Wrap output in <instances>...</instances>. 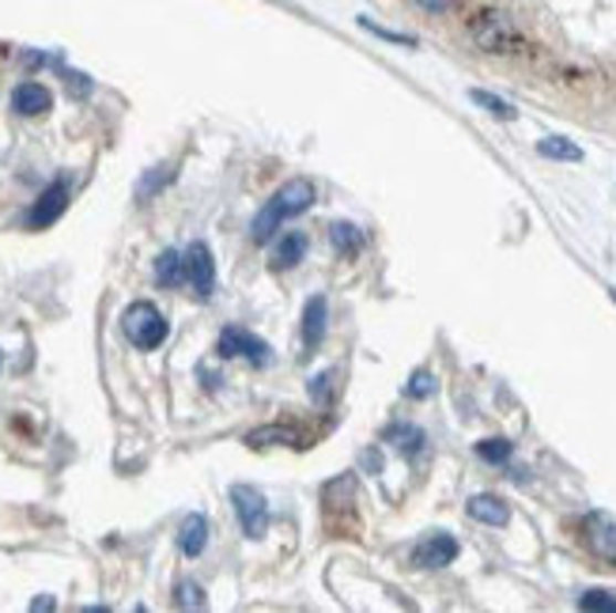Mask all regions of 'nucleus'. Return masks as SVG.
Returning a JSON list of instances; mask_svg holds the SVG:
<instances>
[{
    "mask_svg": "<svg viewBox=\"0 0 616 613\" xmlns=\"http://www.w3.org/2000/svg\"><path fill=\"white\" fill-rule=\"evenodd\" d=\"M537 152L545 159H560V164H578V159H583V148H578L575 141H567V137H541Z\"/></svg>",
    "mask_w": 616,
    "mask_h": 613,
    "instance_id": "nucleus-17",
    "label": "nucleus"
},
{
    "mask_svg": "<svg viewBox=\"0 0 616 613\" xmlns=\"http://www.w3.org/2000/svg\"><path fill=\"white\" fill-rule=\"evenodd\" d=\"M69 209V178L61 175L58 183H50L46 189L39 194V201L27 209V228H50V224H58L61 216Z\"/></svg>",
    "mask_w": 616,
    "mask_h": 613,
    "instance_id": "nucleus-7",
    "label": "nucleus"
},
{
    "mask_svg": "<svg viewBox=\"0 0 616 613\" xmlns=\"http://www.w3.org/2000/svg\"><path fill=\"white\" fill-rule=\"evenodd\" d=\"M53 106V95L46 84H34V80H23L20 87L12 92V111L23 114V118H39Z\"/></svg>",
    "mask_w": 616,
    "mask_h": 613,
    "instance_id": "nucleus-11",
    "label": "nucleus"
},
{
    "mask_svg": "<svg viewBox=\"0 0 616 613\" xmlns=\"http://www.w3.org/2000/svg\"><path fill=\"white\" fill-rule=\"evenodd\" d=\"M466 511H469V519L484 522V527H507V522H511V508H507V500H500V496H492V492L469 496Z\"/></svg>",
    "mask_w": 616,
    "mask_h": 613,
    "instance_id": "nucleus-12",
    "label": "nucleus"
},
{
    "mask_svg": "<svg viewBox=\"0 0 616 613\" xmlns=\"http://www.w3.org/2000/svg\"><path fill=\"white\" fill-rule=\"evenodd\" d=\"M247 444L250 447H273V444H288V447H292L295 444V432L292 428H280V425H269V428L250 432Z\"/></svg>",
    "mask_w": 616,
    "mask_h": 613,
    "instance_id": "nucleus-21",
    "label": "nucleus"
},
{
    "mask_svg": "<svg viewBox=\"0 0 616 613\" xmlns=\"http://www.w3.org/2000/svg\"><path fill=\"white\" fill-rule=\"evenodd\" d=\"M170 175H175L170 167H156V170H152V175L140 183V197H144V201H148V197L156 194V189H159L163 183H170Z\"/></svg>",
    "mask_w": 616,
    "mask_h": 613,
    "instance_id": "nucleus-26",
    "label": "nucleus"
},
{
    "mask_svg": "<svg viewBox=\"0 0 616 613\" xmlns=\"http://www.w3.org/2000/svg\"><path fill=\"white\" fill-rule=\"evenodd\" d=\"M231 508L234 516H239V527L247 538H265L269 530V500L261 489H253V485H231Z\"/></svg>",
    "mask_w": 616,
    "mask_h": 613,
    "instance_id": "nucleus-4",
    "label": "nucleus"
},
{
    "mask_svg": "<svg viewBox=\"0 0 616 613\" xmlns=\"http://www.w3.org/2000/svg\"><path fill=\"white\" fill-rule=\"evenodd\" d=\"M216 353L223 360H250L253 367H269L273 364V349L258 337V333L242 330V326H228L216 341Z\"/></svg>",
    "mask_w": 616,
    "mask_h": 613,
    "instance_id": "nucleus-5",
    "label": "nucleus"
},
{
    "mask_svg": "<svg viewBox=\"0 0 616 613\" xmlns=\"http://www.w3.org/2000/svg\"><path fill=\"white\" fill-rule=\"evenodd\" d=\"M306 247H311L306 231H284V239H280L276 247H273V269L299 266V261L306 258Z\"/></svg>",
    "mask_w": 616,
    "mask_h": 613,
    "instance_id": "nucleus-14",
    "label": "nucleus"
},
{
    "mask_svg": "<svg viewBox=\"0 0 616 613\" xmlns=\"http://www.w3.org/2000/svg\"><path fill=\"white\" fill-rule=\"evenodd\" d=\"M175 602H178L182 610H205V591L197 588L194 580H182V583L175 588Z\"/></svg>",
    "mask_w": 616,
    "mask_h": 613,
    "instance_id": "nucleus-24",
    "label": "nucleus"
},
{
    "mask_svg": "<svg viewBox=\"0 0 616 613\" xmlns=\"http://www.w3.org/2000/svg\"><path fill=\"white\" fill-rule=\"evenodd\" d=\"M325 322H330V303H325V295H311V300L303 303V349H306V356L322 345Z\"/></svg>",
    "mask_w": 616,
    "mask_h": 613,
    "instance_id": "nucleus-10",
    "label": "nucleus"
},
{
    "mask_svg": "<svg viewBox=\"0 0 616 613\" xmlns=\"http://www.w3.org/2000/svg\"><path fill=\"white\" fill-rule=\"evenodd\" d=\"M186 284H194V292L208 300L216 288V261H212V250H208V242H189L186 247Z\"/></svg>",
    "mask_w": 616,
    "mask_h": 613,
    "instance_id": "nucleus-9",
    "label": "nucleus"
},
{
    "mask_svg": "<svg viewBox=\"0 0 616 613\" xmlns=\"http://www.w3.org/2000/svg\"><path fill=\"white\" fill-rule=\"evenodd\" d=\"M413 8H420V12L428 15H450L458 8V0H409Z\"/></svg>",
    "mask_w": 616,
    "mask_h": 613,
    "instance_id": "nucleus-27",
    "label": "nucleus"
},
{
    "mask_svg": "<svg viewBox=\"0 0 616 613\" xmlns=\"http://www.w3.org/2000/svg\"><path fill=\"white\" fill-rule=\"evenodd\" d=\"M477 455L484 458V463H492V466H503V463H511V455H514V444L511 439H480L477 444Z\"/></svg>",
    "mask_w": 616,
    "mask_h": 613,
    "instance_id": "nucleus-20",
    "label": "nucleus"
},
{
    "mask_svg": "<svg viewBox=\"0 0 616 613\" xmlns=\"http://www.w3.org/2000/svg\"><path fill=\"white\" fill-rule=\"evenodd\" d=\"M330 242H333V250H337L341 258H352V254H359V250H364V231H359L356 224H348V220H337L330 228Z\"/></svg>",
    "mask_w": 616,
    "mask_h": 613,
    "instance_id": "nucleus-15",
    "label": "nucleus"
},
{
    "mask_svg": "<svg viewBox=\"0 0 616 613\" xmlns=\"http://www.w3.org/2000/svg\"><path fill=\"white\" fill-rule=\"evenodd\" d=\"M469 39H473L477 50L492 53V58H507V53H519L525 46L519 23L503 8H477L469 15Z\"/></svg>",
    "mask_w": 616,
    "mask_h": 613,
    "instance_id": "nucleus-2",
    "label": "nucleus"
},
{
    "mask_svg": "<svg viewBox=\"0 0 616 613\" xmlns=\"http://www.w3.org/2000/svg\"><path fill=\"white\" fill-rule=\"evenodd\" d=\"M405 394H409V398H431L435 394V375L428 372V367H420V372H413L409 375V386H405Z\"/></svg>",
    "mask_w": 616,
    "mask_h": 613,
    "instance_id": "nucleus-25",
    "label": "nucleus"
},
{
    "mask_svg": "<svg viewBox=\"0 0 616 613\" xmlns=\"http://www.w3.org/2000/svg\"><path fill=\"white\" fill-rule=\"evenodd\" d=\"M53 606H58V602H53L50 594H46V599H34L31 602V610H53Z\"/></svg>",
    "mask_w": 616,
    "mask_h": 613,
    "instance_id": "nucleus-29",
    "label": "nucleus"
},
{
    "mask_svg": "<svg viewBox=\"0 0 616 613\" xmlns=\"http://www.w3.org/2000/svg\"><path fill=\"white\" fill-rule=\"evenodd\" d=\"M383 439L386 444H394L401 455H416V450H424V432L416 425H389Z\"/></svg>",
    "mask_w": 616,
    "mask_h": 613,
    "instance_id": "nucleus-18",
    "label": "nucleus"
},
{
    "mask_svg": "<svg viewBox=\"0 0 616 613\" xmlns=\"http://www.w3.org/2000/svg\"><path fill=\"white\" fill-rule=\"evenodd\" d=\"M458 553H461V546H458V538L455 534H428V538H420V542L413 546V564L416 568H428V572H435V568H447V564H455L458 561Z\"/></svg>",
    "mask_w": 616,
    "mask_h": 613,
    "instance_id": "nucleus-8",
    "label": "nucleus"
},
{
    "mask_svg": "<svg viewBox=\"0 0 616 613\" xmlns=\"http://www.w3.org/2000/svg\"><path fill=\"white\" fill-rule=\"evenodd\" d=\"M156 281L163 288L186 284V258L178 254V250H163V254L156 258Z\"/></svg>",
    "mask_w": 616,
    "mask_h": 613,
    "instance_id": "nucleus-16",
    "label": "nucleus"
},
{
    "mask_svg": "<svg viewBox=\"0 0 616 613\" xmlns=\"http://www.w3.org/2000/svg\"><path fill=\"white\" fill-rule=\"evenodd\" d=\"M208 546V519L201 511H194V516L182 519V527H178V549H182V557H201Z\"/></svg>",
    "mask_w": 616,
    "mask_h": 613,
    "instance_id": "nucleus-13",
    "label": "nucleus"
},
{
    "mask_svg": "<svg viewBox=\"0 0 616 613\" xmlns=\"http://www.w3.org/2000/svg\"><path fill=\"white\" fill-rule=\"evenodd\" d=\"M359 27H364L367 34H375V39L394 42V46H416L413 34H401V31H389V27H378L375 20H367V15H359Z\"/></svg>",
    "mask_w": 616,
    "mask_h": 613,
    "instance_id": "nucleus-23",
    "label": "nucleus"
},
{
    "mask_svg": "<svg viewBox=\"0 0 616 613\" xmlns=\"http://www.w3.org/2000/svg\"><path fill=\"white\" fill-rule=\"evenodd\" d=\"M578 530H583V542L597 561L616 568V519L609 516V511H586Z\"/></svg>",
    "mask_w": 616,
    "mask_h": 613,
    "instance_id": "nucleus-6",
    "label": "nucleus"
},
{
    "mask_svg": "<svg viewBox=\"0 0 616 613\" xmlns=\"http://www.w3.org/2000/svg\"><path fill=\"white\" fill-rule=\"evenodd\" d=\"M469 98H473L480 111H488L492 118H500V122H514V118H519V111H514V106L507 103V98L492 95V92H480V87H473V92H469Z\"/></svg>",
    "mask_w": 616,
    "mask_h": 613,
    "instance_id": "nucleus-19",
    "label": "nucleus"
},
{
    "mask_svg": "<svg viewBox=\"0 0 616 613\" xmlns=\"http://www.w3.org/2000/svg\"><path fill=\"white\" fill-rule=\"evenodd\" d=\"M122 333H125V341H129L133 349H140V353H152V349H159L163 341H167V319H163V311L156 303H148V300H137V303H129L122 311Z\"/></svg>",
    "mask_w": 616,
    "mask_h": 613,
    "instance_id": "nucleus-3",
    "label": "nucleus"
},
{
    "mask_svg": "<svg viewBox=\"0 0 616 613\" xmlns=\"http://www.w3.org/2000/svg\"><path fill=\"white\" fill-rule=\"evenodd\" d=\"M314 201H319V186H314L311 178H292V183H284L265 205H261V212L253 216V224H250L253 242H269L280 228H284V220L306 212Z\"/></svg>",
    "mask_w": 616,
    "mask_h": 613,
    "instance_id": "nucleus-1",
    "label": "nucleus"
},
{
    "mask_svg": "<svg viewBox=\"0 0 616 613\" xmlns=\"http://www.w3.org/2000/svg\"><path fill=\"white\" fill-rule=\"evenodd\" d=\"M330 383H333V372H322V375L311 378V398L319 402V405L330 402Z\"/></svg>",
    "mask_w": 616,
    "mask_h": 613,
    "instance_id": "nucleus-28",
    "label": "nucleus"
},
{
    "mask_svg": "<svg viewBox=\"0 0 616 613\" xmlns=\"http://www.w3.org/2000/svg\"><path fill=\"white\" fill-rule=\"evenodd\" d=\"M613 300H616V292H613Z\"/></svg>",
    "mask_w": 616,
    "mask_h": 613,
    "instance_id": "nucleus-30",
    "label": "nucleus"
},
{
    "mask_svg": "<svg viewBox=\"0 0 616 613\" xmlns=\"http://www.w3.org/2000/svg\"><path fill=\"white\" fill-rule=\"evenodd\" d=\"M578 610H591V613H616V594H613V591L594 588V591L578 594Z\"/></svg>",
    "mask_w": 616,
    "mask_h": 613,
    "instance_id": "nucleus-22",
    "label": "nucleus"
}]
</instances>
